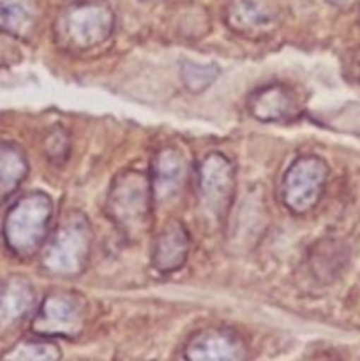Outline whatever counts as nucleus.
Returning a JSON list of instances; mask_svg holds the SVG:
<instances>
[{
    "label": "nucleus",
    "instance_id": "obj_1",
    "mask_svg": "<svg viewBox=\"0 0 360 361\" xmlns=\"http://www.w3.org/2000/svg\"><path fill=\"white\" fill-rule=\"evenodd\" d=\"M52 217L53 203L44 192H30L13 204L4 222V238L11 252L21 259L35 256L48 240Z\"/></svg>",
    "mask_w": 360,
    "mask_h": 361
},
{
    "label": "nucleus",
    "instance_id": "obj_2",
    "mask_svg": "<svg viewBox=\"0 0 360 361\" xmlns=\"http://www.w3.org/2000/svg\"><path fill=\"white\" fill-rule=\"evenodd\" d=\"M90 242L92 233L87 217L80 212L66 215L44 247L42 267L59 277H76L87 264Z\"/></svg>",
    "mask_w": 360,
    "mask_h": 361
},
{
    "label": "nucleus",
    "instance_id": "obj_3",
    "mask_svg": "<svg viewBox=\"0 0 360 361\" xmlns=\"http://www.w3.org/2000/svg\"><path fill=\"white\" fill-rule=\"evenodd\" d=\"M150 180L140 171H124L113 180L108 194V214L127 235H140L152 212Z\"/></svg>",
    "mask_w": 360,
    "mask_h": 361
},
{
    "label": "nucleus",
    "instance_id": "obj_4",
    "mask_svg": "<svg viewBox=\"0 0 360 361\" xmlns=\"http://www.w3.org/2000/svg\"><path fill=\"white\" fill-rule=\"evenodd\" d=\"M113 30V14L106 6L80 4L66 9L55 27L56 42L71 51H87L102 44Z\"/></svg>",
    "mask_w": 360,
    "mask_h": 361
},
{
    "label": "nucleus",
    "instance_id": "obj_5",
    "mask_svg": "<svg viewBox=\"0 0 360 361\" xmlns=\"http://www.w3.org/2000/svg\"><path fill=\"white\" fill-rule=\"evenodd\" d=\"M87 317V300L80 293L53 291L42 300L32 321V331L44 338H74L83 331Z\"/></svg>",
    "mask_w": 360,
    "mask_h": 361
},
{
    "label": "nucleus",
    "instance_id": "obj_6",
    "mask_svg": "<svg viewBox=\"0 0 360 361\" xmlns=\"http://www.w3.org/2000/svg\"><path fill=\"white\" fill-rule=\"evenodd\" d=\"M328 178V168L320 157L307 155L289 166L281 183V197L293 214H306L320 201Z\"/></svg>",
    "mask_w": 360,
    "mask_h": 361
},
{
    "label": "nucleus",
    "instance_id": "obj_7",
    "mask_svg": "<svg viewBox=\"0 0 360 361\" xmlns=\"http://www.w3.org/2000/svg\"><path fill=\"white\" fill-rule=\"evenodd\" d=\"M198 190L201 207L215 219L224 217L235 192V168L221 154H210L198 169Z\"/></svg>",
    "mask_w": 360,
    "mask_h": 361
},
{
    "label": "nucleus",
    "instance_id": "obj_8",
    "mask_svg": "<svg viewBox=\"0 0 360 361\" xmlns=\"http://www.w3.org/2000/svg\"><path fill=\"white\" fill-rule=\"evenodd\" d=\"M249 113L261 122H279L295 118L300 113V101L292 87L272 83L249 97Z\"/></svg>",
    "mask_w": 360,
    "mask_h": 361
},
{
    "label": "nucleus",
    "instance_id": "obj_9",
    "mask_svg": "<svg viewBox=\"0 0 360 361\" xmlns=\"http://www.w3.org/2000/svg\"><path fill=\"white\" fill-rule=\"evenodd\" d=\"M228 25L246 37H260L274 30L277 13L265 0H233L228 9Z\"/></svg>",
    "mask_w": 360,
    "mask_h": 361
},
{
    "label": "nucleus",
    "instance_id": "obj_10",
    "mask_svg": "<svg viewBox=\"0 0 360 361\" xmlns=\"http://www.w3.org/2000/svg\"><path fill=\"white\" fill-rule=\"evenodd\" d=\"M184 356L187 360H242L246 348L233 331L205 330L191 338Z\"/></svg>",
    "mask_w": 360,
    "mask_h": 361
},
{
    "label": "nucleus",
    "instance_id": "obj_11",
    "mask_svg": "<svg viewBox=\"0 0 360 361\" xmlns=\"http://www.w3.org/2000/svg\"><path fill=\"white\" fill-rule=\"evenodd\" d=\"M187 176V164L184 155L175 148L159 152L152 164V194L157 201H169L180 192Z\"/></svg>",
    "mask_w": 360,
    "mask_h": 361
},
{
    "label": "nucleus",
    "instance_id": "obj_12",
    "mask_svg": "<svg viewBox=\"0 0 360 361\" xmlns=\"http://www.w3.org/2000/svg\"><path fill=\"white\" fill-rule=\"evenodd\" d=\"M189 252V235L182 222L172 221L155 242L152 263L161 274H169L184 267Z\"/></svg>",
    "mask_w": 360,
    "mask_h": 361
},
{
    "label": "nucleus",
    "instance_id": "obj_13",
    "mask_svg": "<svg viewBox=\"0 0 360 361\" xmlns=\"http://www.w3.org/2000/svg\"><path fill=\"white\" fill-rule=\"evenodd\" d=\"M34 289L21 277H11L0 286V328L14 326L34 309Z\"/></svg>",
    "mask_w": 360,
    "mask_h": 361
},
{
    "label": "nucleus",
    "instance_id": "obj_14",
    "mask_svg": "<svg viewBox=\"0 0 360 361\" xmlns=\"http://www.w3.org/2000/svg\"><path fill=\"white\" fill-rule=\"evenodd\" d=\"M28 171L27 157L20 147L0 143V204L6 203L18 190Z\"/></svg>",
    "mask_w": 360,
    "mask_h": 361
},
{
    "label": "nucleus",
    "instance_id": "obj_15",
    "mask_svg": "<svg viewBox=\"0 0 360 361\" xmlns=\"http://www.w3.org/2000/svg\"><path fill=\"white\" fill-rule=\"evenodd\" d=\"M35 11L28 0H0V30L16 37L30 34Z\"/></svg>",
    "mask_w": 360,
    "mask_h": 361
},
{
    "label": "nucleus",
    "instance_id": "obj_16",
    "mask_svg": "<svg viewBox=\"0 0 360 361\" xmlns=\"http://www.w3.org/2000/svg\"><path fill=\"white\" fill-rule=\"evenodd\" d=\"M219 67L215 63H193L182 66V80L191 92H203L217 80Z\"/></svg>",
    "mask_w": 360,
    "mask_h": 361
},
{
    "label": "nucleus",
    "instance_id": "obj_17",
    "mask_svg": "<svg viewBox=\"0 0 360 361\" xmlns=\"http://www.w3.org/2000/svg\"><path fill=\"white\" fill-rule=\"evenodd\" d=\"M60 351L55 344L46 341L44 337H39V341H25L18 344L13 351L7 355V358L14 360H59Z\"/></svg>",
    "mask_w": 360,
    "mask_h": 361
},
{
    "label": "nucleus",
    "instance_id": "obj_18",
    "mask_svg": "<svg viewBox=\"0 0 360 361\" xmlns=\"http://www.w3.org/2000/svg\"><path fill=\"white\" fill-rule=\"evenodd\" d=\"M44 150L48 154L49 161L62 164L67 159V155H69V140H67L66 133L62 129L53 130L48 136V140H46Z\"/></svg>",
    "mask_w": 360,
    "mask_h": 361
},
{
    "label": "nucleus",
    "instance_id": "obj_19",
    "mask_svg": "<svg viewBox=\"0 0 360 361\" xmlns=\"http://www.w3.org/2000/svg\"><path fill=\"white\" fill-rule=\"evenodd\" d=\"M348 74L352 80L359 81L360 83V48L353 51V55L349 56L348 62Z\"/></svg>",
    "mask_w": 360,
    "mask_h": 361
},
{
    "label": "nucleus",
    "instance_id": "obj_20",
    "mask_svg": "<svg viewBox=\"0 0 360 361\" xmlns=\"http://www.w3.org/2000/svg\"><path fill=\"white\" fill-rule=\"evenodd\" d=\"M337 2H348V0H337Z\"/></svg>",
    "mask_w": 360,
    "mask_h": 361
}]
</instances>
